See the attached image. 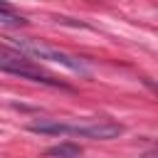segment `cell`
<instances>
[{
	"label": "cell",
	"mask_w": 158,
	"mask_h": 158,
	"mask_svg": "<svg viewBox=\"0 0 158 158\" xmlns=\"http://www.w3.org/2000/svg\"><path fill=\"white\" fill-rule=\"evenodd\" d=\"M123 133L121 123L114 121H89V123H64L59 128V136H79V138H89V141H111L118 138Z\"/></svg>",
	"instance_id": "3"
},
{
	"label": "cell",
	"mask_w": 158,
	"mask_h": 158,
	"mask_svg": "<svg viewBox=\"0 0 158 158\" xmlns=\"http://www.w3.org/2000/svg\"><path fill=\"white\" fill-rule=\"evenodd\" d=\"M148 158H158V148H156V151H153V153H151Z\"/></svg>",
	"instance_id": "7"
},
{
	"label": "cell",
	"mask_w": 158,
	"mask_h": 158,
	"mask_svg": "<svg viewBox=\"0 0 158 158\" xmlns=\"http://www.w3.org/2000/svg\"><path fill=\"white\" fill-rule=\"evenodd\" d=\"M0 72L15 74V77H20V79H30V81H37V84H44V86L69 89L64 81L42 74V72H40V69H37L25 54H20L17 49H12V47H7V44H0Z\"/></svg>",
	"instance_id": "2"
},
{
	"label": "cell",
	"mask_w": 158,
	"mask_h": 158,
	"mask_svg": "<svg viewBox=\"0 0 158 158\" xmlns=\"http://www.w3.org/2000/svg\"><path fill=\"white\" fill-rule=\"evenodd\" d=\"M0 25H10V27H20V25H27V20L22 15H17L10 5L0 2Z\"/></svg>",
	"instance_id": "5"
},
{
	"label": "cell",
	"mask_w": 158,
	"mask_h": 158,
	"mask_svg": "<svg viewBox=\"0 0 158 158\" xmlns=\"http://www.w3.org/2000/svg\"><path fill=\"white\" fill-rule=\"evenodd\" d=\"M47 156H52V158H79L81 148L77 143H59V146L47 148Z\"/></svg>",
	"instance_id": "4"
},
{
	"label": "cell",
	"mask_w": 158,
	"mask_h": 158,
	"mask_svg": "<svg viewBox=\"0 0 158 158\" xmlns=\"http://www.w3.org/2000/svg\"><path fill=\"white\" fill-rule=\"evenodd\" d=\"M143 84H146L151 91H156V94H158V84H156V81H151V79H143Z\"/></svg>",
	"instance_id": "6"
},
{
	"label": "cell",
	"mask_w": 158,
	"mask_h": 158,
	"mask_svg": "<svg viewBox=\"0 0 158 158\" xmlns=\"http://www.w3.org/2000/svg\"><path fill=\"white\" fill-rule=\"evenodd\" d=\"M10 47L17 49V52L25 54V57H37V59L59 64V67H64V69H69V72H74V74H79V77H89V74H91L89 64H86L81 57L69 54V52H64V49H59V47H52V44H47V42L30 40V37H20V40H10Z\"/></svg>",
	"instance_id": "1"
}]
</instances>
